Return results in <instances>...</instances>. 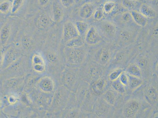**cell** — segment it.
Here are the masks:
<instances>
[{
  "label": "cell",
  "mask_w": 158,
  "mask_h": 118,
  "mask_svg": "<svg viewBox=\"0 0 158 118\" xmlns=\"http://www.w3.org/2000/svg\"><path fill=\"white\" fill-rule=\"evenodd\" d=\"M6 48H2L0 49V70L2 67L4 53L5 52Z\"/></svg>",
  "instance_id": "cell-44"
},
{
  "label": "cell",
  "mask_w": 158,
  "mask_h": 118,
  "mask_svg": "<svg viewBox=\"0 0 158 118\" xmlns=\"http://www.w3.org/2000/svg\"><path fill=\"white\" fill-rule=\"evenodd\" d=\"M138 53L134 44L124 48L118 49L110 64L108 66L107 74L109 72L114 69H125Z\"/></svg>",
  "instance_id": "cell-6"
},
{
  "label": "cell",
  "mask_w": 158,
  "mask_h": 118,
  "mask_svg": "<svg viewBox=\"0 0 158 118\" xmlns=\"http://www.w3.org/2000/svg\"><path fill=\"white\" fill-rule=\"evenodd\" d=\"M25 56L22 51L15 45L9 46L6 48L4 53L3 60L1 70H5L13 63Z\"/></svg>",
  "instance_id": "cell-14"
},
{
  "label": "cell",
  "mask_w": 158,
  "mask_h": 118,
  "mask_svg": "<svg viewBox=\"0 0 158 118\" xmlns=\"http://www.w3.org/2000/svg\"><path fill=\"white\" fill-rule=\"evenodd\" d=\"M115 108L109 104L101 96L97 98L93 109V113L97 118L114 117Z\"/></svg>",
  "instance_id": "cell-12"
},
{
  "label": "cell",
  "mask_w": 158,
  "mask_h": 118,
  "mask_svg": "<svg viewBox=\"0 0 158 118\" xmlns=\"http://www.w3.org/2000/svg\"><path fill=\"white\" fill-rule=\"evenodd\" d=\"M24 0H13V1L11 11V13L15 14L22 6Z\"/></svg>",
  "instance_id": "cell-37"
},
{
  "label": "cell",
  "mask_w": 158,
  "mask_h": 118,
  "mask_svg": "<svg viewBox=\"0 0 158 118\" xmlns=\"http://www.w3.org/2000/svg\"><path fill=\"white\" fill-rule=\"evenodd\" d=\"M11 5L8 1H3L0 3V12L3 14L8 13L11 9Z\"/></svg>",
  "instance_id": "cell-39"
},
{
  "label": "cell",
  "mask_w": 158,
  "mask_h": 118,
  "mask_svg": "<svg viewBox=\"0 0 158 118\" xmlns=\"http://www.w3.org/2000/svg\"><path fill=\"white\" fill-rule=\"evenodd\" d=\"M82 81L78 67L65 66L59 78L60 84L74 93Z\"/></svg>",
  "instance_id": "cell-8"
},
{
  "label": "cell",
  "mask_w": 158,
  "mask_h": 118,
  "mask_svg": "<svg viewBox=\"0 0 158 118\" xmlns=\"http://www.w3.org/2000/svg\"><path fill=\"white\" fill-rule=\"evenodd\" d=\"M95 10L94 5L92 3L86 2L80 8L79 11V16L83 19H89L93 15Z\"/></svg>",
  "instance_id": "cell-25"
},
{
  "label": "cell",
  "mask_w": 158,
  "mask_h": 118,
  "mask_svg": "<svg viewBox=\"0 0 158 118\" xmlns=\"http://www.w3.org/2000/svg\"><path fill=\"white\" fill-rule=\"evenodd\" d=\"M81 1H84V0H81Z\"/></svg>",
  "instance_id": "cell-49"
},
{
  "label": "cell",
  "mask_w": 158,
  "mask_h": 118,
  "mask_svg": "<svg viewBox=\"0 0 158 118\" xmlns=\"http://www.w3.org/2000/svg\"><path fill=\"white\" fill-rule=\"evenodd\" d=\"M38 1L40 6L44 7L48 5L49 0H38Z\"/></svg>",
  "instance_id": "cell-45"
},
{
  "label": "cell",
  "mask_w": 158,
  "mask_h": 118,
  "mask_svg": "<svg viewBox=\"0 0 158 118\" xmlns=\"http://www.w3.org/2000/svg\"><path fill=\"white\" fill-rule=\"evenodd\" d=\"M123 96L113 90L110 86L108 90L100 96L109 104L115 108L121 102Z\"/></svg>",
  "instance_id": "cell-20"
},
{
  "label": "cell",
  "mask_w": 158,
  "mask_h": 118,
  "mask_svg": "<svg viewBox=\"0 0 158 118\" xmlns=\"http://www.w3.org/2000/svg\"><path fill=\"white\" fill-rule=\"evenodd\" d=\"M121 19L125 22L130 21L131 19H132L130 12L128 11L123 12L122 15Z\"/></svg>",
  "instance_id": "cell-41"
},
{
  "label": "cell",
  "mask_w": 158,
  "mask_h": 118,
  "mask_svg": "<svg viewBox=\"0 0 158 118\" xmlns=\"http://www.w3.org/2000/svg\"><path fill=\"white\" fill-rule=\"evenodd\" d=\"M134 1H138V2H143V1H144V0H134Z\"/></svg>",
  "instance_id": "cell-46"
},
{
  "label": "cell",
  "mask_w": 158,
  "mask_h": 118,
  "mask_svg": "<svg viewBox=\"0 0 158 118\" xmlns=\"http://www.w3.org/2000/svg\"><path fill=\"white\" fill-rule=\"evenodd\" d=\"M139 11L146 18H154L157 15L156 11L146 3L142 4L139 8Z\"/></svg>",
  "instance_id": "cell-28"
},
{
  "label": "cell",
  "mask_w": 158,
  "mask_h": 118,
  "mask_svg": "<svg viewBox=\"0 0 158 118\" xmlns=\"http://www.w3.org/2000/svg\"><path fill=\"white\" fill-rule=\"evenodd\" d=\"M127 74L129 80L127 88L129 94H130L142 87L145 82L142 78Z\"/></svg>",
  "instance_id": "cell-23"
},
{
  "label": "cell",
  "mask_w": 158,
  "mask_h": 118,
  "mask_svg": "<svg viewBox=\"0 0 158 118\" xmlns=\"http://www.w3.org/2000/svg\"><path fill=\"white\" fill-rule=\"evenodd\" d=\"M124 70V69L118 68L110 70L107 74L108 79L110 82L117 80Z\"/></svg>",
  "instance_id": "cell-35"
},
{
  "label": "cell",
  "mask_w": 158,
  "mask_h": 118,
  "mask_svg": "<svg viewBox=\"0 0 158 118\" xmlns=\"http://www.w3.org/2000/svg\"><path fill=\"white\" fill-rule=\"evenodd\" d=\"M93 15V18L96 21H99V20L102 19L104 16V12L102 6H101L95 10Z\"/></svg>",
  "instance_id": "cell-38"
},
{
  "label": "cell",
  "mask_w": 158,
  "mask_h": 118,
  "mask_svg": "<svg viewBox=\"0 0 158 118\" xmlns=\"http://www.w3.org/2000/svg\"><path fill=\"white\" fill-rule=\"evenodd\" d=\"M0 103H1V101H0Z\"/></svg>",
  "instance_id": "cell-48"
},
{
  "label": "cell",
  "mask_w": 158,
  "mask_h": 118,
  "mask_svg": "<svg viewBox=\"0 0 158 118\" xmlns=\"http://www.w3.org/2000/svg\"><path fill=\"white\" fill-rule=\"evenodd\" d=\"M3 70L8 75L6 79L27 75L31 71L30 57L23 56Z\"/></svg>",
  "instance_id": "cell-10"
},
{
  "label": "cell",
  "mask_w": 158,
  "mask_h": 118,
  "mask_svg": "<svg viewBox=\"0 0 158 118\" xmlns=\"http://www.w3.org/2000/svg\"><path fill=\"white\" fill-rule=\"evenodd\" d=\"M116 6V3L113 1H108L105 3L102 6L104 13L107 14H113V13H117L118 11Z\"/></svg>",
  "instance_id": "cell-32"
},
{
  "label": "cell",
  "mask_w": 158,
  "mask_h": 118,
  "mask_svg": "<svg viewBox=\"0 0 158 118\" xmlns=\"http://www.w3.org/2000/svg\"><path fill=\"white\" fill-rule=\"evenodd\" d=\"M79 69L82 80L90 85L99 78L107 75V67L98 64L89 57Z\"/></svg>",
  "instance_id": "cell-7"
},
{
  "label": "cell",
  "mask_w": 158,
  "mask_h": 118,
  "mask_svg": "<svg viewBox=\"0 0 158 118\" xmlns=\"http://www.w3.org/2000/svg\"><path fill=\"white\" fill-rule=\"evenodd\" d=\"M150 1H153V0H150Z\"/></svg>",
  "instance_id": "cell-47"
},
{
  "label": "cell",
  "mask_w": 158,
  "mask_h": 118,
  "mask_svg": "<svg viewBox=\"0 0 158 118\" xmlns=\"http://www.w3.org/2000/svg\"><path fill=\"white\" fill-rule=\"evenodd\" d=\"M118 49L114 43L102 42L98 45L90 47L89 57L98 64L107 68Z\"/></svg>",
  "instance_id": "cell-4"
},
{
  "label": "cell",
  "mask_w": 158,
  "mask_h": 118,
  "mask_svg": "<svg viewBox=\"0 0 158 118\" xmlns=\"http://www.w3.org/2000/svg\"><path fill=\"white\" fill-rule=\"evenodd\" d=\"M62 5L66 8H69L74 5L75 0H60Z\"/></svg>",
  "instance_id": "cell-42"
},
{
  "label": "cell",
  "mask_w": 158,
  "mask_h": 118,
  "mask_svg": "<svg viewBox=\"0 0 158 118\" xmlns=\"http://www.w3.org/2000/svg\"><path fill=\"white\" fill-rule=\"evenodd\" d=\"M132 19L137 25L140 27H144L148 23V18L140 12L133 10L130 11Z\"/></svg>",
  "instance_id": "cell-26"
},
{
  "label": "cell",
  "mask_w": 158,
  "mask_h": 118,
  "mask_svg": "<svg viewBox=\"0 0 158 118\" xmlns=\"http://www.w3.org/2000/svg\"><path fill=\"white\" fill-rule=\"evenodd\" d=\"M85 44L84 37L79 36L70 40L64 44V47L70 48H79Z\"/></svg>",
  "instance_id": "cell-31"
},
{
  "label": "cell",
  "mask_w": 158,
  "mask_h": 118,
  "mask_svg": "<svg viewBox=\"0 0 158 118\" xmlns=\"http://www.w3.org/2000/svg\"><path fill=\"white\" fill-rule=\"evenodd\" d=\"M124 71L130 75L142 78L140 69L134 63L130 62L125 69Z\"/></svg>",
  "instance_id": "cell-30"
},
{
  "label": "cell",
  "mask_w": 158,
  "mask_h": 118,
  "mask_svg": "<svg viewBox=\"0 0 158 118\" xmlns=\"http://www.w3.org/2000/svg\"><path fill=\"white\" fill-rule=\"evenodd\" d=\"M136 33L131 30L123 29L118 34L117 40L114 41L118 48H124L135 44L136 40Z\"/></svg>",
  "instance_id": "cell-15"
},
{
  "label": "cell",
  "mask_w": 158,
  "mask_h": 118,
  "mask_svg": "<svg viewBox=\"0 0 158 118\" xmlns=\"http://www.w3.org/2000/svg\"><path fill=\"white\" fill-rule=\"evenodd\" d=\"M90 89V84L87 82L82 80L74 93L77 106L78 107L80 108L82 104Z\"/></svg>",
  "instance_id": "cell-22"
},
{
  "label": "cell",
  "mask_w": 158,
  "mask_h": 118,
  "mask_svg": "<svg viewBox=\"0 0 158 118\" xmlns=\"http://www.w3.org/2000/svg\"><path fill=\"white\" fill-rule=\"evenodd\" d=\"M52 12L54 22H60L62 20L64 17V11L61 6L57 2H53L52 6Z\"/></svg>",
  "instance_id": "cell-27"
},
{
  "label": "cell",
  "mask_w": 158,
  "mask_h": 118,
  "mask_svg": "<svg viewBox=\"0 0 158 118\" xmlns=\"http://www.w3.org/2000/svg\"><path fill=\"white\" fill-rule=\"evenodd\" d=\"M26 76L5 79L4 82L5 90L12 93H17L20 91L24 87Z\"/></svg>",
  "instance_id": "cell-17"
},
{
  "label": "cell",
  "mask_w": 158,
  "mask_h": 118,
  "mask_svg": "<svg viewBox=\"0 0 158 118\" xmlns=\"http://www.w3.org/2000/svg\"><path fill=\"white\" fill-rule=\"evenodd\" d=\"M76 106L77 104L74 93L60 84L53 93L48 110L50 112L55 113Z\"/></svg>",
  "instance_id": "cell-3"
},
{
  "label": "cell",
  "mask_w": 158,
  "mask_h": 118,
  "mask_svg": "<svg viewBox=\"0 0 158 118\" xmlns=\"http://www.w3.org/2000/svg\"><path fill=\"white\" fill-rule=\"evenodd\" d=\"M110 86V82L106 74L93 82L90 85V88L93 94L99 97L108 90Z\"/></svg>",
  "instance_id": "cell-18"
},
{
  "label": "cell",
  "mask_w": 158,
  "mask_h": 118,
  "mask_svg": "<svg viewBox=\"0 0 158 118\" xmlns=\"http://www.w3.org/2000/svg\"><path fill=\"white\" fill-rule=\"evenodd\" d=\"M118 79L123 85L127 87L128 83L129 78L128 74L125 71H124L122 73Z\"/></svg>",
  "instance_id": "cell-40"
},
{
  "label": "cell",
  "mask_w": 158,
  "mask_h": 118,
  "mask_svg": "<svg viewBox=\"0 0 158 118\" xmlns=\"http://www.w3.org/2000/svg\"><path fill=\"white\" fill-rule=\"evenodd\" d=\"M99 32L106 42L114 43L117 34V29L116 25L110 21L102 23L99 27Z\"/></svg>",
  "instance_id": "cell-16"
},
{
  "label": "cell",
  "mask_w": 158,
  "mask_h": 118,
  "mask_svg": "<svg viewBox=\"0 0 158 118\" xmlns=\"http://www.w3.org/2000/svg\"><path fill=\"white\" fill-rule=\"evenodd\" d=\"M31 71L38 75L47 73L46 62L40 50L33 53L30 57Z\"/></svg>",
  "instance_id": "cell-13"
},
{
  "label": "cell",
  "mask_w": 158,
  "mask_h": 118,
  "mask_svg": "<svg viewBox=\"0 0 158 118\" xmlns=\"http://www.w3.org/2000/svg\"><path fill=\"white\" fill-rule=\"evenodd\" d=\"M158 109L153 108L145 100L141 87L130 94L124 95L115 108L114 117L158 118Z\"/></svg>",
  "instance_id": "cell-1"
},
{
  "label": "cell",
  "mask_w": 158,
  "mask_h": 118,
  "mask_svg": "<svg viewBox=\"0 0 158 118\" xmlns=\"http://www.w3.org/2000/svg\"><path fill=\"white\" fill-rule=\"evenodd\" d=\"M131 62L134 63L141 71L142 78L145 82L154 76H158V53L143 51L138 53Z\"/></svg>",
  "instance_id": "cell-2"
},
{
  "label": "cell",
  "mask_w": 158,
  "mask_h": 118,
  "mask_svg": "<svg viewBox=\"0 0 158 118\" xmlns=\"http://www.w3.org/2000/svg\"><path fill=\"white\" fill-rule=\"evenodd\" d=\"M85 43L89 47L98 45L103 41V39L97 28L94 26L89 27L84 36Z\"/></svg>",
  "instance_id": "cell-19"
},
{
  "label": "cell",
  "mask_w": 158,
  "mask_h": 118,
  "mask_svg": "<svg viewBox=\"0 0 158 118\" xmlns=\"http://www.w3.org/2000/svg\"><path fill=\"white\" fill-rule=\"evenodd\" d=\"M51 23L50 19L48 16L45 14H42L38 19L37 25L38 28L41 29H44L49 26Z\"/></svg>",
  "instance_id": "cell-34"
},
{
  "label": "cell",
  "mask_w": 158,
  "mask_h": 118,
  "mask_svg": "<svg viewBox=\"0 0 158 118\" xmlns=\"http://www.w3.org/2000/svg\"><path fill=\"white\" fill-rule=\"evenodd\" d=\"M75 25L79 36L84 37L85 35L89 28V24L83 21H78L76 23Z\"/></svg>",
  "instance_id": "cell-33"
},
{
  "label": "cell",
  "mask_w": 158,
  "mask_h": 118,
  "mask_svg": "<svg viewBox=\"0 0 158 118\" xmlns=\"http://www.w3.org/2000/svg\"><path fill=\"white\" fill-rule=\"evenodd\" d=\"M89 50L90 47L86 44L76 48L64 46L63 54L65 65L78 68L81 67L88 60Z\"/></svg>",
  "instance_id": "cell-5"
},
{
  "label": "cell",
  "mask_w": 158,
  "mask_h": 118,
  "mask_svg": "<svg viewBox=\"0 0 158 118\" xmlns=\"http://www.w3.org/2000/svg\"><path fill=\"white\" fill-rule=\"evenodd\" d=\"M110 87L119 94L123 95L129 94L127 88L123 85L119 79L110 82Z\"/></svg>",
  "instance_id": "cell-29"
},
{
  "label": "cell",
  "mask_w": 158,
  "mask_h": 118,
  "mask_svg": "<svg viewBox=\"0 0 158 118\" xmlns=\"http://www.w3.org/2000/svg\"><path fill=\"white\" fill-rule=\"evenodd\" d=\"M15 94V93H13L12 95L8 97V101L10 104H14L18 101V97H17L16 95H14Z\"/></svg>",
  "instance_id": "cell-43"
},
{
  "label": "cell",
  "mask_w": 158,
  "mask_h": 118,
  "mask_svg": "<svg viewBox=\"0 0 158 118\" xmlns=\"http://www.w3.org/2000/svg\"><path fill=\"white\" fill-rule=\"evenodd\" d=\"M11 34L10 25L8 23L4 24L0 31V44L2 48H5L8 44Z\"/></svg>",
  "instance_id": "cell-24"
},
{
  "label": "cell",
  "mask_w": 158,
  "mask_h": 118,
  "mask_svg": "<svg viewBox=\"0 0 158 118\" xmlns=\"http://www.w3.org/2000/svg\"><path fill=\"white\" fill-rule=\"evenodd\" d=\"M79 36L75 24L70 21L64 23L63 29V39L64 44Z\"/></svg>",
  "instance_id": "cell-21"
},
{
  "label": "cell",
  "mask_w": 158,
  "mask_h": 118,
  "mask_svg": "<svg viewBox=\"0 0 158 118\" xmlns=\"http://www.w3.org/2000/svg\"><path fill=\"white\" fill-rule=\"evenodd\" d=\"M139 2L134 0H122L121 4L123 8L131 11L136 8Z\"/></svg>",
  "instance_id": "cell-36"
},
{
  "label": "cell",
  "mask_w": 158,
  "mask_h": 118,
  "mask_svg": "<svg viewBox=\"0 0 158 118\" xmlns=\"http://www.w3.org/2000/svg\"><path fill=\"white\" fill-rule=\"evenodd\" d=\"M57 86V80L48 74L39 77L34 85L35 88L40 91L48 94H53Z\"/></svg>",
  "instance_id": "cell-11"
},
{
  "label": "cell",
  "mask_w": 158,
  "mask_h": 118,
  "mask_svg": "<svg viewBox=\"0 0 158 118\" xmlns=\"http://www.w3.org/2000/svg\"><path fill=\"white\" fill-rule=\"evenodd\" d=\"M145 100L153 108L158 109V76H154L141 87Z\"/></svg>",
  "instance_id": "cell-9"
}]
</instances>
